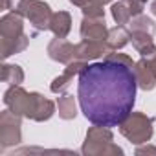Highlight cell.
<instances>
[{"label": "cell", "instance_id": "cell-18", "mask_svg": "<svg viewBox=\"0 0 156 156\" xmlns=\"http://www.w3.org/2000/svg\"><path fill=\"white\" fill-rule=\"evenodd\" d=\"M57 110H59V118H62V119H73L77 116V103H75L73 96L62 94L57 99Z\"/></svg>", "mask_w": 156, "mask_h": 156}, {"label": "cell", "instance_id": "cell-17", "mask_svg": "<svg viewBox=\"0 0 156 156\" xmlns=\"http://www.w3.org/2000/svg\"><path fill=\"white\" fill-rule=\"evenodd\" d=\"M50 30L53 31L55 37L66 39V35L72 30V17H70V13L68 11H57V13H53L51 20H50Z\"/></svg>", "mask_w": 156, "mask_h": 156}, {"label": "cell", "instance_id": "cell-24", "mask_svg": "<svg viewBox=\"0 0 156 156\" xmlns=\"http://www.w3.org/2000/svg\"><path fill=\"white\" fill-rule=\"evenodd\" d=\"M147 59H149V62H151V66H152V70L156 72V53H154L152 57H147Z\"/></svg>", "mask_w": 156, "mask_h": 156}, {"label": "cell", "instance_id": "cell-10", "mask_svg": "<svg viewBox=\"0 0 156 156\" xmlns=\"http://www.w3.org/2000/svg\"><path fill=\"white\" fill-rule=\"evenodd\" d=\"M48 57L55 62L70 64L72 61H75V44L62 37H55L48 44Z\"/></svg>", "mask_w": 156, "mask_h": 156}, {"label": "cell", "instance_id": "cell-22", "mask_svg": "<svg viewBox=\"0 0 156 156\" xmlns=\"http://www.w3.org/2000/svg\"><path fill=\"white\" fill-rule=\"evenodd\" d=\"M136 154H156V147H152V145L140 147V145H138V149H136Z\"/></svg>", "mask_w": 156, "mask_h": 156}, {"label": "cell", "instance_id": "cell-11", "mask_svg": "<svg viewBox=\"0 0 156 156\" xmlns=\"http://www.w3.org/2000/svg\"><path fill=\"white\" fill-rule=\"evenodd\" d=\"M87 64H88V62H87V61H81V59H75V61H72L70 64H66L64 72H62L61 75H57L55 79L51 81L50 90H51L53 94H62V92L70 87V83L73 81V77L79 75L81 70H83Z\"/></svg>", "mask_w": 156, "mask_h": 156}, {"label": "cell", "instance_id": "cell-23", "mask_svg": "<svg viewBox=\"0 0 156 156\" xmlns=\"http://www.w3.org/2000/svg\"><path fill=\"white\" fill-rule=\"evenodd\" d=\"M70 2L73 4V6H77V8H83V6H87L90 0H70Z\"/></svg>", "mask_w": 156, "mask_h": 156}, {"label": "cell", "instance_id": "cell-25", "mask_svg": "<svg viewBox=\"0 0 156 156\" xmlns=\"http://www.w3.org/2000/svg\"><path fill=\"white\" fill-rule=\"evenodd\" d=\"M149 9H151V13L156 17V0H152V2H151V8H149Z\"/></svg>", "mask_w": 156, "mask_h": 156}, {"label": "cell", "instance_id": "cell-12", "mask_svg": "<svg viewBox=\"0 0 156 156\" xmlns=\"http://www.w3.org/2000/svg\"><path fill=\"white\" fill-rule=\"evenodd\" d=\"M53 114H55V103L37 92H31V103H30V110L26 118L33 121H48Z\"/></svg>", "mask_w": 156, "mask_h": 156}, {"label": "cell", "instance_id": "cell-6", "mask_svg": "<svg viewBox=\"0 0 156 156\" xmlns=\"http://www.w3.org/2000/svg\"><path fill=\"white\" fill-rule=\"evenodd\" d=\"M22 116L13 110H4L0 114V149H8L22 141Z\"/></svg>", "mask_w": 156, "mask_h": 156}, {"label": "cell", "instance_id": "cell-4", "mask_svg": "<svg viewBox=\"0 0 156 156\" xmlns=\"http://www.w3.org/2000/svg\"><path fill=\"white\" fill-rule=\"evenodd\" d=\"M119 132H121V136H125L134 145L147 143L152 138V132H154L152 119L143 112H130L119 123Z\"/></svg>", "mask_w": 156, "mask_h": 156}, {"label": "cell", "instance_id": "cell-2", "mask_svg": "<svg viewBox=\"0 0 156 156\" xmlns=\"http://www.w3.org/2000/svg\"><path fill=\"white\" fill-rule=\"evenodd\" d=\"M30 37L24 33V17L11 11L0 19V53L8 59L13 53H20L28 48Z\"/></svg>", "mask_w": 156, "mask_h": 156}, {"label": "cell", "instance_id": "cell-1", "mask_svg": "<svg viewBox=\"0 0 156 156\" xmlns=\"http://www.w3.org/2000/svg\"><path fill=\"white\" fill-rule=\"evenodd\" d=\"M134 68L103 59L87 64L79 73L77 99L81 112L92 125L119 127L136 103Z\"/></svg>", "mask_w": 156, "mask_h": 156}, {"label": "cell", "instance_id": "cell-14", "mask_svg": "<svg viewBox=\"0 0 156 156\" xmlns=\"http://www.w3.org/2000/svg\"><path fill=\"white\" fill-rule=\"evenodd\" d=\"M134 75H136V83L138 88L149 92L156 87V72L152 70L151 62L147 57H141L140 61H136L134 64Z\"/></svg>", "mask_w": 156, "mask_h": 156}, {"label": "cell", "instance_id": "cell-13", "mask_svg": "<svg viewBox=\"0 0 156 156\" xmlns=\"http://www.w3.org/2000/svg\"><path fill=\"white\" fill-rule=\"evenodd\" d=\"M81 39H90V41H105L108 35V28L105 24V19H96V17H83L81 22Z\"/></svg>", "mask_w": 156, "mask_h": 156}, {"label": "cell", "instance_id": "cell-15", "mask_svg": "<svg viewBox=\"0 0 156 156\" xmlns=\"http://www.w3.org/2000/svg\"><path fill=\"white\" fill-rule=\"evenodd\" d=\"M130 42H132L134 50L138 53H141V57H152L156 53V44H154L151 33H145V31H130Z\"/></svg>", "mask_w": 156, "mask_h": 156}, {"label": "cell", "instance_id": "cell-16", "mask_svg": "<svg viewBox=\"0 0 156 156\" xmlns=\"http://www.w3.org/2000/svg\"><path fill=\"white\" fill-rule=\"evenodd\" d=\"M129 41H130V31H129L125 26H121V24L110 28V30H108V35H107V39H105V42H107V46L110 48V51H118V50L125 48V46L129 44Z\"/></svg>", "mask_w": 156, "mask_h": 156}, {"label": "cell", "instance_id": "cell-5", "mask_svg": "<svg viewBox=\"0 0 156 156\" xmlns=\"http://www.w3.org/2000/svg\"><path fill=\"white\" fill-rule=\"evenodd\" d=\"M13 11L20 13L24 19L30 20V24L37 31H46L50 30V20H51V8L46 2L41 0H19L13 4Z\"/></svg>", "mask_w": 156, "mask_h": 156}, {"label": "cell", "instance_id": "cell-3", "mask_svg": "<svg viewBox=\"0 0 156 156\" xmlns=\"http://www.w3.org/2000/svg\"><path fill=\"white\" fill-rule=\"evenodd\" d=\"M81 152L87 156H114V154H123V149L114 143V136L108 127L94 125L88 129L85 136Z\"/></svg>", "mask_w": 156, "mask_h": 156}, {"label": "cell", "instance_id": "cell-21", "mask_svg": "<svg viewBox=\"0 0 156 156\" xmlns=\"http://www.w3.org/2000/svg\"><path fill=\"white\" fill-rule=\"evenodd\" d=\"M105 59H107V61H116V62L127 64V66H130V68H134V64H136L127 53H118V51H108V53L105 55Z\"/></svg>", "mask_w": 156, "mask_h": 156}, {"label": "cell", "instance_id": "cell-7", "mask_svg": "<svg viewBox=\"0 0 156 156\" xmlns=\"http://www.w3.org/2000/svg\"><path fill=\"white\" fill-rule=\"evenodd\" d=\"M4 103L9 110L26 118L30 110V103H31V92H26L20 85H11L4 94Z\"/></svg>", "mask_w": 156, "mask_h": 156}, {"label": "cell", "instance_id": "cell-8", "mask_svg": "<svg viewBox=\"0 0 156 156\" xmlns=\"http://www.w3.org/2000/svg\"><path fill=\"white\" fill-rule=\"evenodd\" d=\"M145 2L147 0H119V2L112 4V17L118 24L125 26L129 24L134 17L141 15L143 13V8H145Z\"/></svg>", "mask_w": 156, "mask_h": 156}, {"label": "cell", "instance_id": "cell-20", "mask_svg": "<svg viewBox=\"0 0 156 156\" xmlns=\"http://www.w3.org/2000/svg\"><path fill=\"white\" fill-rule=\"evenodd\" d=\"M127 26H129V31H145V33H151V35H154V31H156L154 20L149 19V17H145V15L134 17Z\"/></svg>", "mask_w": 156, "mask_h": 156}, {"label": "cell", "instance_id": "cell-19", "mask_svg": "<svg viewBox=\"0 0 156 156\" xmlns=\"http://www.w3.org/2000/svg\"><path fill=\"white\" fill-rule=\"evenodd\" d=\"M0 79L9 85H20L24 81V70L19 64H2Z\"/></svg>", "mask_w": 156, "mask_h": 156}, {"label": "cell", "instance_id": "cell-9", "mask_svg": "<svg viewBox=\"0 0 156 156\" xmlns=\"http://www.w3.org/2000/svg\"><path fill=\"white\" fill-rule=\"evenodd\" d=\"M110 51V48L107 46L105 41H90V39H83L81 42L75 44V59L81 61H96L99 57H105Z\"/></svg>", "mask_w": 156, "mask_h": 156}]
</instances>
